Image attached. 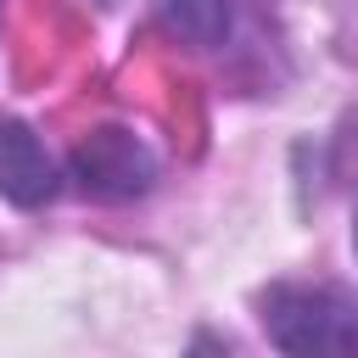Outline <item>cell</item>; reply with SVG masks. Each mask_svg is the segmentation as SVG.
I'll return each mask as SVG.
<instances>
[{
    "label": "cell",
    "instance_id": "cell-1",
    "mask_svg": "<svg viewBox=\"0 0 358 358\" xmlns=\"http://www.w3.org/2000/svg\"><path fill=\"white\" fill-rule=\"evenodd\" d=\"M263 330L280 352H358V302L330 285L263 291Z\"/></svg>",
    "mask_w": 358,
    "mask_h": 358
},
{
    "label": "cell",
    "instance_id": "cell-2",
    "mask_svg": "<svg viewBox=\"0 0 358 358\" xmlns=\"http://www.w3.org/2000/svg\"><path fill=\"white\" fill-rule=\"evenodd\" d=\"M73 179H78V190L84 196H95V201H134V196H145L151 190V179H157V162H151V151L129 134V129H95L90 140H78V151H73Z\"/></svg>",
    "mask_w": 358,
    "mask_h": 358
},
{
    "label": "cell",
    "instance_id": "cell-3",
    "mask_svg": "<svg viewBox=\"0 0 358 358\" xmlns=\"http://www.w3.org/2000/svg\"><path fill=\"white\" fill-rule=\"evenodd\" d=\"M0 196L11 207H45L56 196V162L22 117L0 112Z\"/></svg>",
    "mask_w": 358,
    "mask_h": 358
},
{
    "label": "cell",
    "instance_id": "cell-4",
    "mask_svg": "<svg viewBox=\"0 0 358 358\" xmlns=\"http://www.w3.org/2000/svg\"><path fill=\"white\" fill-rule=\"evenodd\" d=\"M168 22L190 45H218L229 34V0H168Z\"/></svg>",
    "mask_w": 358,
    "mask_h": 358
},
{
    "label": "cell",
    "instance_id": "cell-5",
    "mask_svg": "<svg viewBox=\"0 0 358 358\" xmlns=\"http://www.w3.org/2000/svg\"><path fill=\"white\" fill-rule=\"evenodd\" d=\"M352 241H358V229H352Z\"/></svg>",
    "mask_w": 358,
    "mask_h": 358
}]
</instances>
